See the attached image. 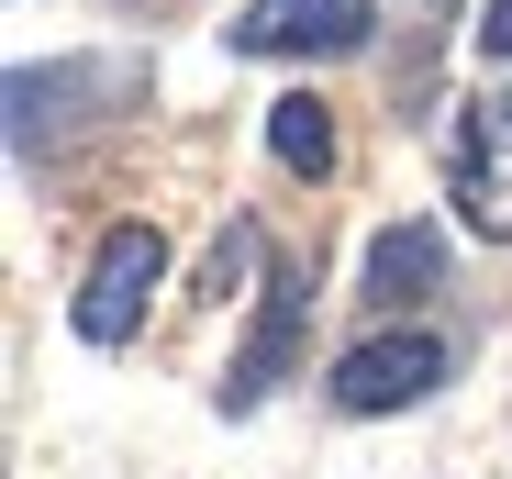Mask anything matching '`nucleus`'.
<instances>
[{
  "instance_id": "f257e3e1",
  "label": "nucleus",
  "mask_w": 512,
  "mask_h": 479,
  "mask_svg": "<svg viewBox=\"0 0 512 479\" xmlns=\"http://www.w3.org/2000/svg\"><path fill=\"white\" fill-rule=\"evenodd\" d=\"M156 279H167V234H156V223H112L101 257H90V279H78V301H67L78 346H123V335L145 324Z\"/></svg>"
},
{
  "instance_id": "f03ea898",
  "label": "nucleus",
  "mask_w": 512,
  "mask_h": 479,
  "mask_svg": "<svg viewBox=\"0 0 512 479\" xmlns=\"http://www.w3.org/2000/svg\"><path fill=\"white\" fill-rule=\"evenodd\" d=\"M223 34H234V56H357L379 34V12L368 0H245Z\"/></svg>"
},
{
  "instance_id": "7ed1b4c3",
  "label": "nucleus",
  "mask_w": 512,
  "mask_h": 479,
  "mask_svg": "<svg viewBox=\"0 0 512 479\" xmlns=\"http://www.w3.org/2000/svg\"><path fill=\"white\" fill-rule=\"evenodd\" d=\"M435 379H446V346L401 324V335H368V346H346L323 390H334V413H412Z\"/></svg>"
},
{
  "instance_id": "20e7f679",
  "label": "nucleus",
  "mask_w": 512,
  "mask_h": 479,
  "mask_svg": "<svg viewBox=\"0 0 512 479\" xmlns=\"http://www.w3.org/2000/svg\"><path fill=\"white\" fill-rule=\"evenodd\" d=\"M457 223L512 246V90L468 101V123H457Z\"/></svg>"
},
{
  "instance_id": "39448f33",
  "label": "nucleus",
  "mask_w": 512,
  "mask_h": 479,
  "mask_svg": "<svg viewBox=\"0 0 512 479\" xmlns=\"http://www.w3.org/2000/svg\"><path fill=\"white\" fill-rule=\"evenodd\" d=\"M290 346H301V279H268L245 357L223 368V413H256V402H268V390H279V368H290Z\"/></svg>"
},
{
  "instance_id": "423d86ee",
  "label": "nucleus",
  "mask_w": 512,
  "mask_h": 479,
  "mask_svg": "<svg viewBox=\"0 0 512 479\" xmlns=\"http://www.w3.org/2000/svg\"><path fill=\"white\" fill-rule=\"evenodd\" d=\"M446 279V234L435 223H390V234H368V301H423V290H435Z\"/></svg>"
},
{
  "instance_id": "0eeeda50",
  "label": "nucleus",
  "mask_w": 512,
  "mask_h": 479,
  "mask_svg": "<svg viewBox=\"0 0 512 479\" xmlns=\"http://www.w3.org/2000/svg\"><path fill=\"white\" fill-rule=\"evenodd\" d=\"M268 156H279L290 179H334V112H323L312 90L268 101Z\"/></svg>"
},
{
  "instance_id": "6e6552de",
  "label": "nucleus",
  "mask_w": 512,
  "mask_h": 479,
  "mask_svg": "<svg viewBox=\"0 0 512 479\" xmlns=\"http://www.w3.org/2000/svg\"><path fill=\"white\" fill-rule=\"evenodd\" d=\"M245 268H256V234H245V223H234V234H223V246H212V268H201V279H212V290H223V301H234V279H245Z\"/></svg>"
},
{
  "instance_id": "1a4fd4ad",
  "label": "nucleus",
  "mask_w": 512,
  "mask_h": 479,
  "mask_svg": "<svg viewBox=\"0 0 512 479\" xmlns=\"http://www.w3.org/2000/svg\"><path fill=\"white\" fill-rule=\"evenodd\" d=\"M479 45H490V56L512 67V0H490V12H479Z\"/></svg>"
}]
</instances>
